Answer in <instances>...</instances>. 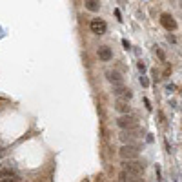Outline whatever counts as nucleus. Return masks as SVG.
I'll list each match as a JSON object with an SVG mask.
<instances>
[{
  "label": "nucleus",
  "instance_id": "3",
  "mask_svg": "<svg viewBox=\"0 0 182 182\" xmlns=\"http://www.w3.org/2000/svg\"><path fill=\"white\" fill-rule=\"evenodd\" d=\"M122 166H124V171L129 173V175L139 177L140 173H144V164L139 162V160H124L122 162Z\"/></svg>",
  "mask_w": 182,
  "mask_h": 182
},
{
  "label": "nucleus",
  "instance_id": "11",
  "mask_svg": "<svg viewBox=\"0 0 182 182\" xmlns=\"http://www.w3.org/2000/svg\"><path fill=\"white\" fill-rule=\"evenodd\" d=\"M111 49L109 47H106V46H102V47H99V59L104 62H107V60H111Z\"/></svg>",
  "mask_w": 182,
  "mask_h": 182
},
{
  "label": "nucleus",
  "instance_id": "8",
  "mask_svg": "<svg viewBox=\"0 0 182 182\" xmlns=\"http://www.w3.org/2000/svg\"><path fill=\"white\" fill-rule=\"evenodd\" d=\"M89 29L95 33V35H102L106 31V22L100 20V18H95V20L89 22Z\"/></svg>",
  "mask_w": 182,
  "mask_h": 182
},
{
  "label": "nucleus",
  "instance_id": "4",
  "mask_svg": "<svg viewBox=\"0 0 182 182\" xmlns=\"http://www.w3.org/2000/svg\"><path fill=\"white\" fill-rule=\"evenodd\" d=\"M137 117L135 115H122V117H119L117 119V124H119V127H122V129H133V127H137Z\"/></svg>",
  "mask_w": 182,
  "mask_h": 182
},
{
  "label": "nucleus",
  "instance_id": "15",
  "mask_svg": "<svg viewBox=\"0 0 182 182\" xmlns=\"http://www.w3.org/2000/svg\"><path fill=\"white\" fill-rule=\"evenodd\" d=\"M155 53H157V55L160 57L162 60H164V53H162V51H160V47H155Z\"/></svg>",
  "mask_w": 182,
  "mask_h": 182
},
{
  "label": "nucleus",
  "instance_id": "2",
  "mask_svg": "<svg viewBox=\"0 0 182 182\" xmlns=\"http://www.w3.org/2000/svg\"><path fill=\"white\" fill-rule=\"evenodd\" d=\"M119 155L122 157V160H137L140 155V148L139 146H122Z\"/></svg>",
  "mask_w": 182,
  "mask_h": 182
},
{
  "label": "nucleus",
  "instance_id": "13",
  "mask_svg": "<svg viewBox=\"0 0 182 182\" xmlns=\"http://www.w3.org/2000/svg\"><path fill=\"white\" fill-rule=\"evenodd\" d=\"M84 6H86V9H89V11H99V9H100V2H97V0H86Z\"/></svg>",
  "mask_w": 182,
  "mask_h": 182
},
{
  "label": "nucleus",
  "instance_id": "17",
  "mask_svg": "<svg viewBox=\"0 0 182 182\" xmlns=\"http://www.w3.org/2000/svg\"><path fill=\"white\" fill-rule=\"evenodd\" d=\"M0 182H18V179H4V180H0Z\"/></svg>",
  "mask_w": 182,
  "mask_h": 182
},
{
  "label": "nucleus",
  "instance_id": "10",
  "mask_svg": "<svg viewBox=\"0 0 182 182\" xmlns=\"http://www.w3.org/2000/svg\"><path fill=\"white\" fill-rule=\"evenodd\" d=\"M4 179H18V175L13 168H2L0 169V180H4Z\"/></svg>",
  "mask_w": 182,
  "mask_h": 182
},
{
  "label": "nucleus",
  "instance_id": "9",
  "mask_svg": "<svg viewBox=\"0 0 182 182\" xmlns=\"http://www.w3.org/2000/svg\"><path fill=\"white\" fill-rule=\"evenodd\" d=\"M115 109L119 113H122V115H129L131 113V106H129L127 100H117L115 102Z\"/></svg>",
  "mask_w": 182,
  "mask_h": 182
},
{
  "label": "nucleus",
  "instance_id": "6",
  "mask_svg": "<svg viewBox=\"0 0 182 182\" xmlns=\"http://www.w3.org/2000/svg\"><path fill=\"white\" fill-rule=\"evenodd\" d=\"M113 95L117 97V100H129L131 99V91L124 86H117L113 87Z\"/></svg>",
  "mask_w": 182,
  "mask_h": 182
},
{
  "label": "nucleus",
  "instance_id": "7",
  "mask_svg": "<svg viewBox=\"0 0 182 182\" xmlns=\"http://www.w3.org/2000/svg\"><path fill=\"white\" fill-rule=\"evenodd\" d=\"M106 79L113 84V87H117V86H122V82H124V79H122V75L119 73V71H106Z\"/></svg>",
  "mask_w": 182,
  "mask_h": 182
},
{
  "label": "nucleus",
  "instance_id": "14",
  "mask_svg": "<svg viewBox=\"0 0 182 182\" xmlns=\"http://www.w3.org/2000/svg\"><path fill=\"white\" fill-rule=\"evenodd\" d=\"M140 84H142V87H148V86H149V80H148V77H142V79H140Z\"/></svg>",
  "mask_w": 182,
  "mask_h": 182
},
{
  "label": "nucleus",
  "instance_id": "5",
  "mask_svg": "<svg viewBox=\"0 0 182 182\" xmlns=\"http://www.w3.org/2000/svg\"><path fill=\"white\" fill-rule=\"evenodd\" d=\"M160 24L168 31H175V29H177V22H175V18H173L169 13H162L160 15Z\"/></svg>",
  "mask_w": 182,
  "mask_h": 182
},
{
  "label": "nucleus",
  "instance_id": "16",
  "mask_svg": "<svg viewBox=\"0 0 182 182\" xmlns=\"http://www.w3.org/2000/svg\"><path fill=\"white\" fill-rule=\"evenodd\" d=\"M139 69H140L142 73H144V71H146V66H144V62H139Z\"/></svg>",
  "mask_w": 182,
  "mask_h": 182
},
{
  "label": "nucleus",
  "instance_id": "12",
  "mask_svg": "<svg viewBox=\"0 0 182 182\" xmlns=\"http://www.w3.org/2000/svg\"><path fill=\"white\" fill-rule=\"evenodd\" d=\"M120 180H122V182H144L140 177L129 175V173H126V171H122V173H120Z\"/></svg>",
  "mask_w": 182,
  "mask_h": 182
},
{
  "label": "nucleus",
  "instance_id": "1",
  "mask_svg": "<svg viewBox=\"0 0 182 182\" xmlns=\"http://www.w3.org/2000/svg\"><path fill=\"white\" fill-rule=\"evenodd\" d=\"M140 135V129L139 127H133V129H122V133L119 135V139L124 142V146H137L135 140L139 139Z\"/></svg>",
  "mask_w": 182,
  "mask_h": 182
}]
</instances>
